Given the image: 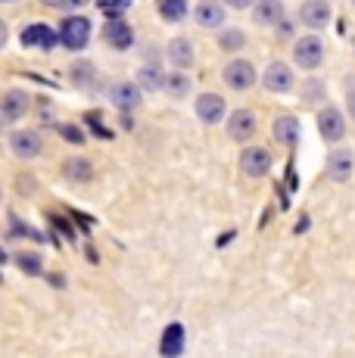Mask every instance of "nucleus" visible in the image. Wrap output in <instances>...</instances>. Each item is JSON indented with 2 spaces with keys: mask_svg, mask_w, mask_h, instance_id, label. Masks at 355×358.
<instances>
[{
  "mask_svg": "<svg viewBox=\"0 0 355 358\" xmlns=\"http://www.w3.org/2000/svg\"><path fill=\"white\" fill-rule=\"evenodd\" d=\"M327 59V47L318 34H303V38L293 41L290 47V63L299 72H318Z\"/></svg>",
  "mask_w": 355,
  "mask_h": 358,
  "instance_id": "nucleus-1",
  "label": "nucleus"
},
{
  "mask_svg": "<svg viewBox=\"0 0 355 358\" xmlns=\"http://www.w3.org/2000/svg\"><path fill=\"white\" fill-rule=\"evenodd\" d=\"M222 81L228 91L234 94H247L252 91L256 85H262V72L256 69V63L247 57H237V59H228L222 69Z\"/></svg>",
  "mask_w": 355,
  "mask_h": 358,
  "instance_id": "nucleus-2",
  "label": "nucleus"
},
{
  "mask_svg": "<svg viewBox=\"0 0 355 358\" xmlns=\"http://www.w3.org/2000/svg\"><path fill=\"white\" fill-rule=\"evenodd\" d=\"M6 150H10L19 162H35L44 156V134L35 128H13L10 134H6Z\"/></svg>",
  "mask_w": 355,
  "mask_h": 358,
  "instance_id": "nucleus-3",
  "label": "nucleus"
},
{
  "mask_svg": "<svg viewBox=\"0 0 355 358\" xmlns=\"http://www.w3.org/2000/svg\"><path fill=\"white\" fill-rule=\"evenodd\" d=\"M59 47L69 53H81L94 38V22L87 16H69L59 19Z\"/></svg>",
  "mask_w": 355,
  "mask_h": 358,
  "instance_id": "nucleus-4",
  "label": "nucleus"
},
{
  "mask_svg": "<svg viewBox=\"0 0 355 358\" xmlns=\"http://www.w3.org/2000/svg\"><path fill=\"white\" fill-rule=\"evenodd\" d=\"M315 128H318V137L324 143H331V147H340L346 137V131H349V122H346V113L340 106H333V103H327L324 109H318L315 113Z\"/></svg>",
  "mask_w": 355,
  "mask_h": 358,
  "instance_id": "nucleus-5",
  "label": "nucleus"
},
{
  "mask_svg": "<svg viewBox=\"0 0 355 358\" xmlns=\"http://www.w3.org/2000/svg\"><path fill=\"white\" fill-rule=\"evenodd\" d=\"M19 44H22V50H38V53H50L59 47V29L50 22H29L22 25V31H19Z\"/></svg>",
  "mask_w": 355,
  "mask_h": 358,
  "instance_id": "nucleus-6",
  "label": "nucleus"
},
{
  "mask_svg": "<svg viewBox=\"0 0 355 358\" xmlns=\"http://www.w3.org/2000/svg\"><path fill=\"white\" fill-rule=\"evenodd\" d=\"M224 131L234 143H243V147H252L259 134V115L252 113L249 106H240V109H231L228 122H224Z\"/></svg>",
  "mask_w": 355,
  "mask_h": 358,
  "instance_id": "nucleus-7",
  "label": "nucleus"
},
{
  "mask_svg": "<svg viewBox=\"0 0 355 358\" xmlns=\"http://www.w3.org/2000/svg\"><path fill=\"white\" fill-rule=\"evenodd\" d=\"M29 113H31V94L25 91V87H6V91L0 94V122L10 131Z\"/></svg>",
  "mask_w": 355,
  "mask_h": 358,
  "instance_id": "nucleus-8",
  "label": "nucleus"
},
{
  "mask_svg": "<svg viewBox=\"0 0 355 358\" xmlns=\"http://www.w3.org/2000/svg\"><path fill=\"white\" fill-rule=\"evenodd\" d=\"M262 87L268 94H277V97L290 94L293 87H296V72H293V63H287V59H271V63L262 69Z\"/></svg>",
  "mask_w": 355,
  "mask_h": 358,
  "instance_id": "nucleus-9",
  "label": "nucleus"
},
{
  "mask_svg": "<svg viewBox=\"0 0 355 358\" xmlns=\"http://www.w3.org/2000/svg\"><path fill=\"white\" fill-rule=\"evenodd\" d=\"M194 115L203 122V125H222L228 122V100L215 91H203L200 97L194 100Z\"/></svg>",
  "mask_w": 355,
  "mask_h": 358,
  "instance_id": "nucleus-10",
  "label": "nucleus"
},
{
  "mask_svg": "<svg viewBox=\"0 0 355 358\" xmlns=\"http://www.w3.org/2000/svg\"><path fill=\"white\" fill-rule=\"evenodd\" d=\"M106 100L113 103V106L119 109L122 115H128V113H134V109H140L143 91L138 87V81H125V78H119V81H113V85L106 87Z\"/></svg>",
  "mask_w": 355,
  "mask_h": 358,
  "instance_id": "nucleus-11",
  "label": "nucleus"
},
{
  "mask_svg": "<svg viewBox=\"0 0 355 358\" xmlns=\"http://www.w3.org/2000/svg\"><path fill=\"white\" fill-rule=\"evenodd\" d=\"M237 165H240V171L247 178L259 181V178H265L271 171V165H275V156H271L268 147H259V143H252V147H243L240 150V159H237Z\"/></svg>",
  "mask_w": 355,
  "mask_h": 358,
  "instance_id": "nucleus-12",
  "label": "nucleus"
},
{
  "mask_svg": "<svg viewBox=\"0 0 355 358\" xmlns=\"http://www.w3.org/2000/svg\"><path fill=\"white\" fill-rule=\"evenodd\" d=\"M296 19L303 29H309V34H318L321 29H327L333 19V6L327 3V0H305V3H299L296 10Z\"/></svg>",
  "mask_w": 355,
  "mask_h": 358,
  "instance_id": "nucleus-13",
  "label": "nucleus"
},
{
  "mask_svg": "<svg viewBox=\"0 0 355 358\" xmlns=\"http://www.w3.org/2000/svg\"><path fill=\"white\" fill-rule=\"evenodd\" d=\"M324 171L327 178H331L333 184H346L352 178L355 171V150L352 147H331V153H327V162H324Z\"/></svg>",
  "mask_w": 355,
  "mask_h": 358,
  "instance_id": "nucleus-14",
  "label": "nucleus"
},
{
  "mask_svg": "<svg viewBox=\"0 0 355 358\" xmlns=\"http://www.w3.org/2000/svg\"><path fill=\"white\" fill-rule=\"evenodd\" d=\"M190 19H194V25H200L206 31H222L228 29V6L218 3V0H200L190 13Z\"/></svg>",
  "mask_w": 355,
  "mask_h": 358,
  "instance_id": "nucleus-15",
  "label": "nucleus"
},
{
  "mask_svg": "<svg viewBox=\"0 0 355 358\" xmlns=\"http://www.w3.org/2000/svg\"><path fill=\"white\" fill-rule=\"evenodd\" d=\"M166 63L172 66V72H190V69L196 66V47L190 38H184V34H178L166 44Z\"/></svg>",
  "mask_w": 355,
  "mask_h": 358,
  "instance_id": "nucleus-16",
  "label": "nucleus"
},
{
  "mask_svg": "<svg viewBox=\"0 0 355 358\" xmlns=\"http://www.w3.org/2000/svg\"><path fill=\"white\" fill-rule=\"evenodd\" d=\"M100 41H103L109 50L125 53V50H131L138 38H134V29L128 25V19H113V22L100 25Z\"/></svg>",
  "mask_w": 355,
  "mask_h": 358,
  "instance_id": "nucleus-17",
  "label": "nucleus"
},
{
  "mask_svg": "<svg viewBox=\"0 0 355 358\" xmlns=\"http://www.w3.org/2000/svg\"><path fill=\"white\" fill-rule=\"evenodd\" d=\"M249 19L259 29H281L287 22V3L284 0H256Z\"/></svg>",
  "mask_w": 355,
  "mask_h": 358,
  "instance_id": "nucleus-18",
  "label": "nucleus"
},
{
  "mask_svg": "<svg viewBox=\"0 0 355 358\" xmlns=\"http://www.w3.org/2000/svg\"><path fill=\"white\" fill-rule=\"evenodd\" d=\"M69 85L75 87V91L81 94H94L100 85V72L97 66L91 63V59H75V63L69 66Z\"/></svg>",
  "mask_w": 355,
  "mask_h": 358,
  "instance_id": "nucleus-19",
  "label": "nucleus"
},
{
  "mask_svg": "<svg viewBox=\"0 0 355 358\" xmlns=\"http://www.w3.org/2000/svg\"><path fill=\"white\" fill-rule=\"evenodd\" d=\"M59 175H63L69 184H91L94 175H97V169H94V162L87 159V156L75 153V156H66V159H63V165H59Z\"/></svg>",
  "mask_w": 355,
  "mask_h": 358,
  "instance_id": "nucleus-20",
  "label": "nucleus"
},
{
  "mask_svg": "<svg viewBox=\"0 0 355 358\" xmlns=\"http://www.w3.org/2000/svg\"><path fill=\"white\" fill-rule=\"evenodd\" d=\"M271 137H275V143H281V147H296L299 137H303L299 115H290V113L275 115V122H271Z\"/></svg>",
  "mask_w": 355,
  "mask_h": 358,
  "instance_id": "nucleus-21",
  "label": "nucleus"
},
{
  "mask_svg": "<svg viewBox=\"0 0 355 358\" xmlns=\"http://www.w3.org/2000/svg\"><path fill=\"white\" fill-rule=\"evenodd\" d=\"M138 87L143 94H159L166 91V81H168V72L162 69V63H140L138 75H134Z\"/></svg>",
  "mask_w": 355,
  "mask_h": 358,
  "instance_id": "nucleus-22",
  "label": "nucleus"
},
{
  "mask_svg": "<svg viewBox=\"0 0 355 358\" xmlns=\"http://www.w3.org/2000/svg\"><path fill=\"white\" fill-rule=\"evenodd\" d=\"M299 100L305 103V106H312L318 113V109L327 106V85L324 78H318V75H305L303 81H299Z\"/></svg>",
  "mask_w": 355,
  "mask_h": 358,
  "instance_id": "nucleus-23",
  "label": "nucleus"
},
{
  "mask_svg": "<svg viewBox=\"0 0 355 358\" xmlns=\"http://www.w3.org/2000/svg\"><path fill=\"white\" fill-rule=\"evenodd\" d=\"M184 346H187V334H184V324H181V321H172V324L162 330L159 355H162V358H178V355H184Z\"/></svg>",
  "mask_w": 355,
  "mask_h": 358,
  "instance_id": "nucleus-24",
  "label": "nucleus"
},
{
  "mask_svg": "<svg viewBox=\"0 0 355 358\" xmlns=\"http://www.w3.org/2000/svg\"><path fill=\"white\" fill-rule=\"evenodd\" d=\"M215 44L222 53H228V57L237 59V53L247 50V31H243L240 25H228V29H222L215 34Z\"/></svg>",
  "mask_w": 355,
  "mask_h": 358,
  "instance_id": "nucleus-25",
  "label": "nucleus"
},
{
  "mask_svg": "<svg viewBox=\"0 0 355 358\" xmlns=\"http://www.w3.org/2000/svg\"><path fill=\"white\" fill-rule=\"evenodd\" d=\"M156 13H159L162 22L168 25H181L184 19L194 13V6L187 3V0H156Z\"/></svg>",
  "mask_w": 355,
  "mask_h": 358,
  "instance_id": "nucleus-26",
  "label": "nucleus"
},
{
  "mask_svg": "<svg viewBox=\"0 0 355 358\" xmlns=\"http://www.w3.org/2000/svg\"><path fill=\"white\" fill-rule=\"evenodd\" d=\"M190 91H194V81H190L187 72H168V81H166V94L168 100H187Z\"/></svg>",
  "mask_w": 355,
  "mask_h": 358,
  "instance_id": "nucleus-27",
  "label": "nucleus"
},
{
  "mask_svg": "<svg viewBox=\"0 0 355 358\" xmlns=\"http://www.w3.org/2000/svg\"><path fill=\"white\" fill-rule=\"evenodd\" d=\"M16 268L22 274H29V278H41V274H44V259H41L35 250H22L16 256Z\"/></svg>",
  "mask_w": 355,
  "mask_h": 358,
  "instance_id": "nucleus-28",
  "label": "nucleus"
},
{
  "mask_svg": "<svg viewBox=\"0 0 355 358\" xmlns=\"http://www.w3.org/2000/svg\"><path fill=\"white\" fill-rule=\"evenodd\" d=\"M97 10L106 22H113V19H125L128 10H131V3H128V0H115V3H97Z\"/></svg>",
  "mask_w": 355,
  "mask_h": 358,
  "instance_id": "nucleus-29",
  "label": "nucleus"
},
{
  "mask_svg": "<svg viewBox=\"0 0 355 358\" xmlns=\"http://www.w3.org/2000/svg\"><path fill=\"white\" fill-rule=\"evenodd\" d=\"M47 10H57V13H63V19H69V16H81V10H85V3L81 0H69V3H57V0H47Z\"/></svg>",
  "mask_w": 355,
  "mask_h": 358,
  "instance_id": "nucleus-30",
  "label": "nucleus"
},
{
  "mask_svg": "<svg viewBox=\"0 0 355 358\" xmlns=\"http://www.w3.org/2000/svg\"><path fill=\"white\" fill-rule=\"evenodd\" d=\"M57 128H59V134H63L66 141L75 143V147H81V143L87 141V137H85V131H81L78 125H69V122H63V125H57Z\"/></svg>",
  "mask_w": 355,
  "mask_h": 358,
  "instance_id": "nucleus-31",
  "label": "nucleus"
},
{
  "mask_svg": "<svg viewBox=\"0 0 355 358\" xmlns=\"http://www.w3.org/2000/svg\"><path fill=\"white\" fill-rule=\"evenodd\" d=\"M346 113H349V119L355 122V85L346 87Z\"/></svg>",
  "mask_w": 355,
  "mask_h": 358,
  "instance_id": "nucleus-32",
  "label": "nucleus"
},
{
  "mask_svg": "<svg viewBox=\"0 0 355 358\" xmlns=\"http://www.w3.org/2000/svg\"><path fill=\"white\" fill-rule=\"evenodd\" d=\"M6 47V22H0V50Z\"/></svg>",
  "mask_w": 355,
  "mask_h": 358,
  "instance_id": "nucleus-33",
  "label": "nucleus"
},
{
  "mask_svg": "<svg viewBox=\"0 0 355 358\" xmlns=\"http://www.w3.org/2000/svg\"><path fill=\"white\" fill-rule=\"evenodd\" d=\"M352 10H355V0H352Z\"/></svg>",
  "mask_w": 355,
  "mask_h": 358,
  "instance_id": "nucleus-34",
  "label": "nucleus"
}]
</instances>
